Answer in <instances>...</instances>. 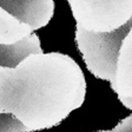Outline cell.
I'll return each mask as SVG.
<instances>
[{
  "mask_svg": "<svg viewBox=\"0 0 132 132\" xmlns=\"http://www.w3.org/2000/svg\"><path fill=\"white\" fill-rule=\"evenodd\" d=\"M80 66L63 53H32L15 66H0V114H11L27 132L59 125L85 100Z\"/></svg>",
  "mask_w": 132,
  "mask_h": 132,
  "instance_id": "obj_1",
  "label": "cell"
},
{
  "mask_svg": "<svg viewBox=\"0 0 132 132\" xmlns=\"http://www.w3.org/2000/svg\"><path fill=\"white\" fill-rule=\"evenodd\" d=\"M76 40L88 71L110 81L118 98L132 99V16L123 27L110 33L77 28Z\"/></svg>",
  "mask_w": 132,
  "mask_h": 132,
  "instance_id": "obj_2",
  "label": "cell"
},
{
  "mask_svg": "<svg viewBox=\"0 0 132 132\" xmlns=\"http://www.w3.org/2000/svg\"><path fill=\"white\" fill-rule=\"evenodd\" d=\"M77 28L92 33L119 30L132 16V0H67Z\"/></svg>",
  "mask_w": 132,
  "mask_h": 132,
  "instance_id": "obj_3",
  "label": "cell"
},
{
  "mask_svg": "<svg viewBox=\"0 0 132 132\" xmlns=\"http://www.w3.org/2000/svg\"><path fill=\"white\" fill-rule=\"evenodd\" d=\"M41 52L40 40L32 33L14 45H0V66H15L27 55ZM0 132H27V129L13 116L0 114Z\"/></svg>",
  "mask_w": 132,
  "mask_h": 132,
  "instance_id": "obj_4",
  "label": "cell"
},
{
  "mask_svg": "<svg viewBox=\"0 0 132 132\" xmlns=\"http://www.w3.org/2000/svg\"><path fill=\"white\" fill-rule=\"evenodd\" d=\"M0 7L33 30L46 26L54 13L53 0H0Z\"/></svg>",
  "mask_w": 132,
  "mask_h": 132,
  "instance_id": "obj_5",
  "label": "cell"
},
{
  "mask_svg": "<svg viewBox=\"0 0 132 132\" xmlns=\"http://www.w3.org/2000/svg\"><path fill=\"white\" fill-rule=\"evenodd\" d=\"M32 31L34 30L30 25L21 22L0 7V45H14L30 37Z\"/></svg>",
  "mask_w": 132,
  "mask_h": 132,
  "instance_id": "obj_6",
  "label": "cell"
},
{
  "mask_svg": "<svg viewBox=\"0 0 132 132\" xmlns=\"http://www.w3.org/2000/svg\"><path fill=\"white\" fill-rule=\"evenodd\" d=\"M106 132H132V114L123 119L113 130Z\"/></svg>",
  "mask_w": 132,
  "mask_h": 132,
  "instance_id": "obj_7",
  "label": "cell"
},
{
  "mask_svg": "<svg viewBox=\"0 0 132 132\" xmlns=\"http://www.w3.org/2000/svg\"><path fill=\"white\" fill-rule=\"evenodd\" d=\"M119 100H120L121 104H123L125 107L132 110V99L131 98H119Z\"/></svg>",
  "mask_w": 132,
  "mask_h": 132,
  "instance_id": "obj_8",
  "label": "cell"
},
{
  "mask_svg": "<svg viewBox=\"0 0 132 132\" xmlns=\"http://www.w3.org/2000/svg\"><path fill=\"white\" fill-rule=\"evenodd\" d=\"M99 132H106V131H99Z\"/></svg>",
  "mask_w": 132,
  "mask_h": 132,
  "instance_id": "obj_9",
  "label": "cell"
}]
</instances>
